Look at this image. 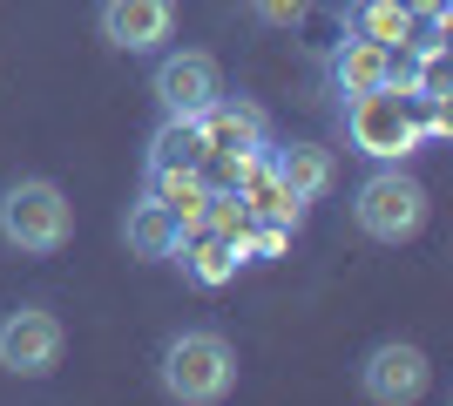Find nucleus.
I'll return each mask as SVG.
<instances>
[{"mask_svg":"<svg viewBox=\"0 0 453 406\" xmlns=\"http://www.w3.org/2000/svg\"><path fill=\"white\" fill-rule=\"evenodd\" d=\"M156 387L176 406H217L237 393V346L217 326H183L156 352Z\"/></svg>","mask_w":453,"mask_h":406,"instance_id":"nucleus-1","label":"nucleus"},{"mask_svg":"<svg viewBox=\"0 0 453 406\" xmlns=\"http://www.w3.org/2000/svg\"><path fill=\"white\" fill-rule=\"evenodd\" d=\"M0 244L14 257H55L75 244V203L55 176H14L0 190Z\"/></svg>","mask_w":453,"mask_h":406,"instance_id":"nucleus-2","label":"nucleus"},{"mask_svg":"<svg viewBox=\"0 0 453 406\" xmlns=\"http://www.w3.org/2000/svg\"><path fill=\"white\" fill-rule=\"evenodd\" d=\"M426 217H434V196L406 163H372L352 190V224L372 244H413L426 231Z\"/></svg>","mask_w":453,"mask_h":406,"instance_id":"nucleus-3","label":"nucleus"},{"mask_svg":"<svg viewBox=\"0 0 453 406\" xmlns=\"http://www.w3.org/2000/svg\"><path fill=\"white\" fill-rule=\"evenodd\" d=\"M339 129L352 142V156H365V163H406L419 149V102L372 88V96L339 102Z\"/></svg>","mask_w":453,"mask_h":406,"instance_id":"nucleus-4","label":"nucleus"},{"mask_svg":"<svg viewBox=\"0 0 453 406\" xmlns=\"http://www.w3.org/2000/svg\"><path fill=\"white\" fill-rule=\"evenodd\" d=\"M61 352H68V332L48 305H7L0 311V372H14V379H48L61 366Z\"/></svg>","mask_w":453,"mask_h":406,"instance_id":"nucleus-5","label":"nucleus"},{"mask_svg":"<svg viewBox=\"0 0 453 406\" xmlns=\"http://www.w3.org/2000/svg\"><path fill=\"white\" fill-rule=\"evenodd\" d=\"M150 96L163 116H203L210 102L224 96V68L203 48H163L150 68Z\"/></svg>","mask_w":453,"mask_h":406,"instance_id":"nucleus-6","label":"nucleus"},{"mask_svg":"<svg viewBox=\"0 0 453 406\" xmlns=\"http://www.w3.org/2000/svg\"><path fill=\"white\" fill-rule=\"evenodd\" d=\"M95 34L115 55H163L176 41V0H95Z\"/></svg>","mask_w":453,"mask_h":406,"instance_id":"nucleus-7","label":"nucleus"},{"mask_svg":"<svg viewBox=\"0 0 453 406\" xmlns=\"http://www.w3.org/2000/svg\"><path fill=\"white\" fill-rule=\"evenodd\" d=\"M434 379V359L413 346V339H379L372 352L359 359V393L372 406H413Z\"/></svg>","mask_w":453,"mask_h":406,"instance_id":"nucleus-8","label":"nucleus"},{"mask_svg":"<svg viewBox=\"0 0 453 406\" xmlns=\"http://www.w3.org/2000/svg\"><path fill=\"white\" fill-rule=\"evenodd\" d=\"M203 142H210V163H224V156H244V149H265L271 142V116H265V102H250V96H217L203 109Z\"/></svg>","mask_w":453,"mask_h":406,"instance_id":"nucleus-9","label":"nucleus"},{"mask_svg":"<svg viewBox=\"0 0 453 406\" xmlns=\"http://www.w3.org/2000/svg\"><path fill=\"white\" fill-rule=\"evenodd\" d=\"M170 264H183V278L196 291H224L230 278H237V264H244V237H224V231H183L176 237V251H170Z\"/></svg>","mask_w":453,"mask_h":406,"instance_id":"nucleus-10","label":"nucleus"},{"mask_svg":"<svg viewBox=\"0 0 453 406\" xmlns=\"http://www.w3.org/2000/svg\"><path fill=\"white\" fill-rule=\"evenodd\" d=\"M386 61H393V48H379V41L345 34V27H339L332 55H325V81H332V96H339V102L372 96V88H386Z\"/></svg>","mask_w":453,"mask_h":406,"instance_id":"nucleus-11","label":"nucleus"},{"mask_svg":"<svg viewBox=\"0 0 453 406\" xmlns=\"http://www.w3.org/2000/svg\"><path fill=\"white\" fill-rule=\"evenodd\" d=\"M271 170H278V183L298 203H325L339 190V156L325 142H271Z\"/></svg>","mask_w":453,"mask_h":406,"instance_id":"nucleus-12","label":"nucleus"},{"mask_svg":"<svg viewBox=\"0 0 453 406\" xmlns=\"http://www.w3.org/2000/svg\"><path fill=\"white\" fill-rule=\"evenodd\" d=\"M176 237H183V217H176L170 203H156L150 190L122 211V244H129V257H142V264H170Z\"/></svg>","mask_w":453,"mask_h":406,"instance_id":"nucleus-13","label":"nucleus"},{"mask_svg":"<svg viewBox=\"0 0 453 406\" xmlns=\"http://www.w3.org/2000/svg\"><path fill=\"white\" fill-rule=\"evenodd\" d=\"M142 170H210V142L196 116H163L142 149Z\"/></svg>","mask_w":453,"mask_h":406,"instance_id":"nucleus-14","label":"nucleus"},{"mask_svg":"<svg viewBox=\"0 0 453 406\" xmlns=\"http://www.w3.org/2000/svg\"><path fill=\"white\" fill-rule=\"evenodd\" d=\"M345 34H365L379 48H413L419 14L406 0H345Z\"/></svg>","mask_w":453,"mask_h":406,"instance_id":"nucleus-15","label":"nucleus"},{"mask_svg":"<svg viewBox=\"0 0 453 406\" xmlns=\"http://www.w3.org/2000/svg\"><path fill=\"white\" fill-rule=\"evenodd\" d=\"M210 183H217L210 170H142V190H150L156 203H170V211L183 217V231H196V224H203Z\"/></svg>","mask_w":453,"mask_h":406,"instance_id":"nucleus-16","label":"nucleus"},{"mask_svg":"<svg viewBox=\"0 0 453 406\" xmlns=\"http://www.w3.org/2000/svg\"><path fill=\"white\" fill-rule=\"evenodd\" d=\"M250 224V203L230 183H210V203H203V231H224V237H244Z\"/></svg>","mask_w":453,"mask_h":406,"instance_id":"nucleus-17","label":"nucleus"},{"mask_svg":"<svg viewBox=\"0 0 453 406\" xmlns=\"http://www.w3.org/2000/svg\"><path fill=\"white\" fill-rule=\"evenodd\" d=\"M244 14L257 20V27H278L284 34V27H298V20L311 14V0H244Z\"/></svg>","mask_w":453,"mask_h":406,"instance_id":"nucleus-18","label":"nucleus"},{"mask_svg":"<svg viewBox=\"0 0 453 406\" xmlns=\"http://www.w3.org/2000/svg\"><path fill=\"white\" fill-rule=\"evenodd\" d=\"M406 7H413L419 20H447V7H453V0H406Z\"/></svg>","mask_w":453,"mask_h":406,"instance_id":"nucleus-19","label":"nucleus"}]
</instances>
